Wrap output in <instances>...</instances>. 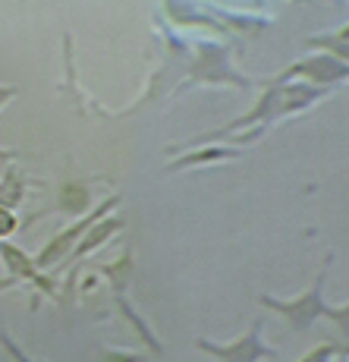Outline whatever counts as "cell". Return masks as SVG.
I'll list each match as a JSON object with an SVG mask.
<instances>
[{
    "instance_id": "obj_3",
    "label": "cell",
    "mask_w": 349,
    "mask_h": 362,
    "mask_svg": "<svg viewBox=\"0 0 349 362\" xmlns=\"http://www.w3.org/2000/svg\"><path fill=\"white\" fill-rule=\"evenodd\" d=\"M114 202H117V199H110L107 205H104V208H101V211H97V214H104V211H107V208H114ZM97 214H88V218L82 221V224H73V230L60 233L57 240H51V243H47V246H45V252L38 255V264H41V268H47V264H51L54 259H60V255H64L66 249L73 246V240H76V236H82V233H85V227L92 224V221L97 218Z\"/></svg>"
},
{
    "instance_id": "obj_9",
    "label": "cell",
    "mask_w": 349,
    "mask_h": 362,
    "mask_svg": "<svg viewBox=\"0 0 349 362\" xmlns=\"http://www.w3.org/2000/svg\"><path fill=\"white\" fill-rule=\"evenodd\" d=\"M114 362H142V359H129V356H114Z\"/></svg>"
},
{
    "instance_id": "obj_2",
    "label": "cell",
    "mask_w": 349,
    "mask_h": 362,
    "mask_svg": "<svg viewBox=\"0 0 349 362\" xmlns=\"http://www.w3.org/2000/svg\"><path fill=\"white\" fill-rule=\"evenodd\" d=\"M201 350L214 353L220 362H261V359H274V350L261 344V322H255L249 334L242 340H236L233 346H220L211 340H199Z\"/></svg>"
},
{
    "instance_id": "obj_7",
    "label": "cell",
    "mask_w": 349,
    "mask_h": 362,
    "mask_svg": "<svg viewBox=\"0 0 349 362\" xmlns=\"http://www.w3.org/2000/svg\"><path fill=\"white\" fill-rule=\"evenodd\" d=\"M333 353H337V350H333V346H318V350H312L309 353V359H302V362H331L333 359Z\"/></svg>"
},
{
    "instance_id": "obj_1",
    "label": "cell",
    "mask_w": 349,
    "mask_h": 362,
    "mask_svg": "<svg viewBox=\"0 0 349 362\" xmlns=\"http://www.w3.org/2000/svg\"><path fill=\"white\" fill-rule=\"evenodd\" d=\"M321 290H324V274L315 277V287H312L309 293L290 299V303H283V299H274V296H261V303L290 318V325L296 331H309L312 325H315L318 318L327 312V303H324V296H321Z\"/></svg>"
},
{
    "instance_id": "obj_5",
    "label": "cell",
    "mask_w": 349,
    "mask_h": 362,
    "mask_svg": "<svg viewBox=\"0 0 349 362\" xmlns=\"http://www.w3.org/2000/svg\"><path fill=\"white\" fill-rule=\"evenodd\" d=\"M324 315L337 322L340 334H343V340L349 344V305H343V309H331V305H327V312H324Z\"/></svg>"
},
{
    "instance_id": "obj_8",
    "label": "cell",
    "mask_w": 349,
    "mask_h": 362,
    "mask_svg": "<svg viewBox=\"0 0 349 362\" xmlns=\"http://www.w3.org/2000/svg\"><path fill=\"white\" fill-rule=\"evenodd\" d=\"M10 95H13V88H0V107L6 104V98H10Z\"/></svg>"
},
{
    "instance_id": "obj_4",
    "label": "cell",
    "mask_w": 349,
    "mask_h": 362,
    "mask_svg": "<svg viewBox=\"0 0 349 362\" xmlns=\"http://www.w3.org/2000/svg\"><path fill=\"white\" fill-rule=\"evenodd\" d=\"M290 73H309L312 79L327 82V79H346V76H349V66L337 64V60H331V57H315V60H309V64L292 66Z\"/></svg>"
},
{
    "instance_id": "obj_11",
    "label": "cell",
    "mask_w": 349,
    "mask_h": 362,
    "mask_svg": "<svg viewBox=\"0 0 349 362\" xmlns=\"http://www.w3.org/2000/svg\"><path fill=\"white\" fill-rule=\"evenodd\" d=\"M343 38H346V41H349V29H346V32H343Z\"/></svg>"
},
{
    "instance_id": "obj_10",
    "label": "cell",
    "mask_w": 349,
    "mask_h": 362,
    "mask_svg": "<svg viewBox=\"0 0 349 362\" xmlns=\"http://www.w3.org/2000/svg\"><path fill=\"white\" fill-rule=\"evenodd\" d=\"M6 158H10V155H6V151H0V173H4V164H6Z\"/></svg>"
},
{
    "instance_id": "obj_6",
    "label": "cell",
    "mask_w": 349,
    "mask_h": 362,
    "mask_svg": "<svg viewBox=\"0 0 349 362\" xmlns=\"http://www.w3.org/2000/svg\"><path fill=\"white\" fill-rule=\"evenodd\" d=\"M13 230H16V218H13V214L0 205V236H10Z\"/></svg>"
}]
</instances>
